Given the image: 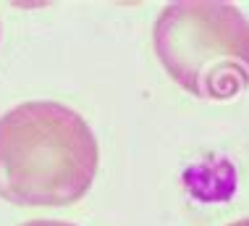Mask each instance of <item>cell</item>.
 Instances as JSON below:
<instances>
[{
  "label": "cell",
  "instance_id": "2",
  "mask_svg": "<svg viewBox=\"0 0 249 226\" xmlns=\"http://www.w3.org/2000/svg\"><path fill=\"white\" fill-rule=\"evenodd\" d=\"M152 42L168 77L194 98L231 100L249 87V19L233 3H168Z\"/></svg>",
  "mask_w": 249,
  "mask_h": 226
},
{
  "label": "cell",
  "instance_id": "3",
  "mask_svg": "<svg viewBox=\"0 0 249 226\" xmlns=\"http://www.w3.org/2000/svg\"><path fill=\"white\" fill-rule=\"evenodd\" d=\"M21 226H76V224H69V221H53V218H37V221H26Z\"/></svg>",
  "mask_w": 249,
  "mask_h": 226
},
{
  "label": "cell",
  "instance_id": "4",
  "mask_svg": "<svg viewBox=\"0 0 249 226\" xmlns=\"http://www.w3.org/2000/svg\"><path fill=\"white\" fill-rule=\"evenodd\" d=\"M228 226H249V218H239V221H233V224H228Z\"/></svg>",
  "mask_w": 249,
  "mask_h": 226
},
{
  "label": "cell",
  "instance_id": "1",
  "mask_svg": "<svg viewBox=\"0 0 249 226\" xmlns=\"http://www.w3.org/2000/svg\"><path fill=\"white\" fill-rule=\"evenodd\" d=\"M100 147L82 113L29 100L0 116V197L26 208H63L92 189Z\"/></svg>",
  "mask_w": 249,
  "mask_h": 226
}]
</instances>
